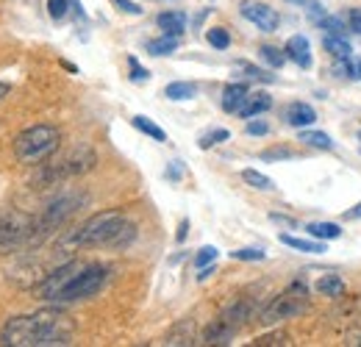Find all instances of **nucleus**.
<instances>
[{
	"label": "nucleus",
	"mask_w": 361,
	"mask_h": 347,
	"mask_svg": "<svg viewBox=\"0 0 361 347\" xmlns=\"http://www.w3.org/2000/svg\"><path fill=\"white\" fill-rule=\"evenodd\" d=\"M73 339V322L67 314L56 308H42L37 314L14 317L0 331V345L8 347H50L70 345Z\"/></svg>",
	"instance_id": "obj_1"
},
{
	"label": "nucleus",
	"mask_w": 361,
	"mask_h": 347,
	"mask_svg": "<svg viewBox=\"0 0 361 347\" xmlns=\"http://www.w3.org/2000/svg\"><path fill=\"white\" fill-rule=\"evenodd\" d=\"M136 239V225L123 212H100L81 222V228L70 231L59 250H78V248H128Z\"/></svg>",
	"instance_id": "obj_2"
},
{
	"label": "nucleus",
	"mask_w": 361,
	"mask_h": 347,
	"mask_svg": "<svg viewBox=\"0 0 361 347\" xmlns=\"http://www.w3.org/2000/svg\"><path fill=\"white\" fill-rule=\"evenodd\" d=\"M59 142H61V133L53 126H31L23 133L14 136V156L20 164L25 167H34V164H42L47 162L56 150H59Z\"/></svg>",
	"instance_id": "obj_3"
},
{
	"label": "nucleus",
	"mask_w": 361,
	"mask_h": 347,
	"mask_svg": "<svg viewBox=\"0 0 361 347\" xmlns=\"http://www.w3.org/2000/svg\"><path fill=\"white\" fill-rule=\"evenodd\" d=\"M34 242H39L37 217L17 209H0V253H11Z\"/></svg>",
	"instance_id": "obj_4"
},
{
	"label": "nucleus",
	"mask_w": 361,
	"mask_h": 347,
	"mask_svg": "<svg viewBox=\"0 0 361 347\" xmlns=\"http://www.w3.org/2000/svg\"><path fill=\"white\" fill-rule=\"evenodd\" d=\"M109 275H111V269L106 264H81V269L70 278V284L61 289V295L56 298V303L87 300V298L97 295L109 284Z\"/></svg>",
	"instance_id": "obj_5"
},
{
	"label": "nucleus",
	"mask_w": 361,
	"mask_h": 347,
	"mask_svg": "<svg viewBox=\"0 0 361 347\" xmlns=\"http://www.w3.org/2000/svg\"><path fill=\"white\" fill-rule=\"evenodd\" d=\"M309 308V289L306 284H292L286 292H281L278 298H272L270 303L259 311V322L262 325H275V322H283L289 317H298Z\"/></svg>",
	"instance_id": "obj_6"
},
{
	"label": "nucleus",
	"mask_w": 361,
	"mask_h": 347,
	"mask_svg": "<svg viewBox=\"0 0 361 347\" xmlns=\"http://www.w3.org/2000/svg\"><path fill=\"white\" fill-rule=\"evenodd\" d=\"M84 203H87V195H61V197H56L45 209V214L37 217V233H39V239H45L47 233H53L56 228H61Z\"/></svg>",
	"instance_id": "obj_7"
},
{
	"label": "nucleus",
	"mask_w": 361,
	"mask_h": 347,
	"mask_svg": "<svg viewBox=\"0 0 361 347\" xmlns=\"http://www.w3.org/2000/svg\"><path fill=\"white\" fill-rule=\"evenodd\" d=\"M78 269H81V264H78V261H67V264H61L59 269H53L45 281L39 284V298L56 303V298L61 295V289L70 284V278H73Z\"/></svg>",
	"instance_id": "obj_8"
},
{
	"label": "nucleus",
	"mask_w": 361,
	"mask_h": 347,
	"mask_svg": "<svg viewBox=\"0 0 361 347\" xmlns=\"http://www.w3.org/2000/svg\"><path fill=\"white\" fill-rule=\"evenodd\" d=\"M92 164H94V153L92 150H75L73 156H67L64 162H59V164H53L50 170L45 173V181H56V178H67V175H78V173H87L92 170Z\"/></svg>",
	"instance_id": "obj_9"
},
{
	"label": "nucleus",
	"mask_w": 361,
	"mask_h": 347,
	"mask_svg": "<svg viewBox=\"0 0 361 347\" xmlns=\"http://www.w3.org/2000/svg\"><path fill=\"white\" fill-rule=\"evenodd\" d=\"M239 11H242V17L245 20H250L259 31H264V34H270V31H275L278 28V11L275 8H270L267 3H259V0H245L242 6H239Z\"/></svg>",
	"instance_id": "obj_10"
},
{
	"label": "nucleus",
	"mask_w": 361,
	"mask_h": 347,
	"mask_svg": "<svg viewBox=\"0 0 361 347\" xmlns=\"http://www.w3.org/2000/svg\"><path fill=\"white\" fill-rule=\"evenodd\" d=\"M283 120H286L292 128H309V126H314L317 123V111L309 106V103L298 100V103H289V106H286Z\"/></svg>",
	"instance_id": "obj_11"
},
{
	"label": "nucleus",
	"mask_w": 361,
	"mask_h": 347,
	"mask_svg": "<svg viewBox=\"0 0 361 347\" xmlns=\"http://www.w3.org/2000/svg\"><path fill=\"white\" fill-rule=\"evenodd\" d=\"M283 53H286V59H292L298 67H303V70L312 67V44H309V39H306L303 34H295V37L286 42Z\"/></svg>",
	"instance_id": "obj_12"
},
{
	"label": "nucleus",
	"mask_w": 361,
	"mask_h": 347,
	"mask_svg": "<svg viewBox=\"0 0 361 347\" xmlns=\"http://www.w3.org/2000/svg\"><path fill=\"white\" fill-rule=\"evenodd\" d=\"M270 106H272V97L267 95V92H253V95H247V97H245V103H242V109H239L236 114H239V117H245V120H250V117L264 114Z\"/></svg>",
	"instance_id": "obj_13"
},
{
	"label": "nucleus",
	"mask_w": 361,
	"mask_h": 347,
	"mask_svg": "<svg viewBox=\"0 0 361 347\" xmlns=\"http://www.w3.org/2000/svg\"><path fill=\"white\" fill-rule=\"evenodd\" d=\"M233 334H236V328H231L223 317H217V319H214V322L206 328L203 342H206V345H231Z\"/></svg>",
	"instance_id": "obj_14"
},
{
	"label": "nucleus",
	"mask_w": 361,
	"mask_h": 347,
	"mask_svg": "<svg viewBox=\"0 0 361 347\" xmlns=\"http://www.w3.org/2000/svg\"><path fill=\"white\" fill-rule=\"evenodd\" d=\"M247 95H250V92H247L245 84H228V87L223 89V111L236 114V111L242 109V103H245Z\"/></svg>",
	"instance_id": "obj_15"
},
{
	"label": "nucleus",
	"mask_w": 361,
	"mask_h": 347,
	"mask_svg": "<svg viewBox=\"0 0 361 347\" xmlns=\"http://www.w3.org/2000/svg\"><path fill=\"white\" fill-rule=\"evenodd\" d=\"M159 28L167 37H180L186 31V14L183 11H164V14H159Z\"/></svg>",
	"instance_id": "obj_16"
},
{
	"label": "nucleus",
	"mask_w": 361,
	"mask_h": 347,
	"mask_svg": "<svg viewBox=\"0 0 361 347\" xmlns=\"http://www.w3.org/2000/svg\"><path fill=\"white\" fill-rule=\"evenodd\" d=\"M322 44H325V50H328L336 61L353 56V47H350V42L345 39V34H325V37H322Z\"/></svg>",
	"instance_id": "obj_17"
},
{
	"label": "nucleus",
	"mask_w": 361,
	"mask_h": 347,
	"mask_svg": "<svg viewBox=\"0 0 361 347\" xmlns=\"http://www.w3.org/2000/svg\"><path fill=\"white\" fill-rule=\"evenodd\" d=\"M281 245L300 250V253H325V242H312V239H300L292 233H281Z\"/></svg>",
	"instance_id": "obj_18"
},
{
	"label": "nucleus",
	"mask_w": 361,
	"mask_h": 347,
	"mask_svg": "<svg viewBox=\"0 0 361 347\" xmlns=\"http://www.w3.org/2000/svg\"><path fill=\"white\" fill-rule=\"evenodd\" d=\"M300 142L309 145V147H317V150H334V139L322 130H309L300 128Z\"/></svg>",
	"instance_id": "obj_19"
},
{
	"label": "nucleus",
	"mask_w": 361,
	"mask_h": 347,
	"mask_svg": "<svg viewBox=\"0 0 361 347\" xmlns=\"http://www.w3.org/2000/svg\"><path fill=\"white\" fill-rule=\"evenodd\" d=\"M306 231H309L314 239H322V242H328V239H339V236H342V228H339L336 222H309Z\"/></svg>",
	"instance_id": "obj_20"
},
{
	"label": "nucleus",
	"mask_w": 361,
	"mask_h": 347,
	"mask_svg": "<svg viewBox=\"0 0 361 347\" xmlns=\"http://www.w3.org/2000/svg\"><path fill=\"white\" fill-rule=\"evenodd\" d=\"M317 292L325 295V298H342L345 284H342L339 275H322V278L317 281Z\"/></svg>",
	"instance_id": "obj_21"
},
{
	"label": "nucleus",
	"mask_w": 361,
	"mask_h": 347,
	"mask_svg": "<svg viewBox=\"0 0 361 347\" xmlns=\"http://www.w3.org/2000/svg\"><path fill=\"white\" fill-rule=\"evenodd\" d=\"M131 123H134V128H136V130L147 133L150 139H156V142H167V133H164V130L159 128V126H156V123H153L150 117H142V114H139V117H134Z\"/></svg>",
	"instance_id": "obj_22"
},
{
	"label": "nucleus",
	"mask_w": 361,
	"mask_h": 347,
	"mask_svg": "<svg viewBox=\"0 0 361 347\" xmlns=\"http://www.w3.org/2000/svg\"><path fill=\"white\" fill-rule=\"evenodd\" d=\"M195 95H197V87L186 84V81H176L164 89V97H170V100H192Z\"/></svg>",
	"instance_id": "obj_23"
},
{
	"label": "nucleus",
	"mask_w": 361,
	"mask_h": 347,
	"mask_svg": "<svg viewBox=\"0 0 361 347\" xmlns=\"http://www.w3.org/2000/svg\"><path fill=\"white\" fill-rule=\"evenodd\" d=\"M176 47H178V37H167L164 34L161 39H150L147 42V53L150 56H170Z\"/></svg>",
	"instance_id": "obj_24"
},
{
	"label": "nucleus",
	"mask_w": 361,
	"mask_h": 347,
	"mask_svg": "<svg viewBox=\"0 0 361 347\" xmlns=\"http://www.w3.org/2000/svg\"><path fill=\"white\" fill-rule=\"evenodd\" d=\"M242 178H245V183H250V186L259 189V192H272V189H275V183H272L264 173H259V170H245Z\"/></svg>",
	"instance_id": "obj_25"
},
{
	"label": "nucleus",
	"mask_w": 361,
	"mask_h": 347,
	"mask_svg": "<svg viewBox=\"0 0 361 347\" xmlns=\"http://www.w3.org/2000/svg\"><path fill=\"white\" fill-rule=\"evenodd\" d=\"M228 136H231V133H228L226 128L206 130V133H203V136H200V139H197V145H200V147H203V150H209V147H214V145H220V142H226Z\"/></svg>",
	"instance_id": "obj_26"
},
{
	"label": "nucleus",
	"mask_w": 361,
	"mask_h": 347,
	"mask_svg": "<svg viewBox=\"0 0 361 347\" xmlns=\"http://www.w3.org/2000/svg\"><path fill=\"white\" fill-rule=\"evenodd\" d=\"M259 56H262L270 67H283V61H286V53H281V50L272 47V44H262V47H259Z\"/></svg>",
	"instance_id": "obj_27"
},
{
	"label": "nucleus",
	"mask_w": 361,
	"mask_h": 347,
	"mask_svg": "<svg viewBox=\"0 0 361 347\" xmlns=\"http://www.w3.org/2000/svg\"><path fill=\"white\" fill-rule=\"evenodd\" d=\"M206 39H209V44H212V47H217V50H226L228 44H231V34H228L226 28H209Z\"/></svg>",
	"instance_id": "obj_28"
},
{
	"label": "nucleus",
	"mask_w": 361,
	"mask_h": 347,
	"mask_svg": "<svg viewBox=\"0 0 361 347\" xmlns=\"http://www.w3.org/2000/svg\"><path fill=\"white\" fill-rule=\"evenodd\" d=\"M239 70H242V73H247L245 78H250V81H264V84H272V81H275V75H270L267 70H259V67H253V64H245V61L239 64Z\"/></svg>",
	"instance_id": "obj_29"
},
{
	"label": "nucleus",
	"mask_w": 361,
	"mask_h": 347,
	"mask_svg": "<svg viewBox=\"0 0 361 347\" xmlns=\"http://www.w3.org/2000/svg\"><path fill=\"white\" fill-rule=\"evenodd\" d=\"M217 256H220V250L214 248V245H206V248H200L197 250V256H195V267H209V264H214L217 261Z\"/></svg>",
	"instance_id": "obj_30"
},
{
	"label": "nucleus",
	"mask_w": 361,
	"mask_h": 347,
	"mask_svg": "<svg viewBox=\"0 0 361 347\" xmlns=\"http://www.w3.org/2000/svg\"><path fill=\"white\" fill-rule=\"evenodd\" d=\"M70 11V0H47V14L50 20H64Z\"/></svg>",
	"instance_id": "obj_31"
},
{
	"label": "nucleus",
	"mask_w": 361,
	"mask_h": 347,
	"mask_svg": "<svg viewBox=\"0 0 361 347\" xmlns=\"http://www.w3.org/2000/svg\"><path fill=\"white\" fill-rule=\"evenodd\" d=\"M231 259L236 261H264V250L259 248H242V250H233Z\"/></svg>",
	"instance_id": "obj_32"
},
{
	"label": "nucleus",
	"mask_w": 361,
	"mask_h": 347,
	"mask_svg": "<svg viewBox=\"0 0 361 347\" xmlns=\"http://www.w3.org/2000/svg\"><path fill=\"white\" fill-rule=\"evenodd\" d=\"M128 67H131V81H134V84H145V81L150 78V73H147V70H145V67L136 61L134 56L128 59Z\"/></svg>",
	"instance_id": "obj_33"
},
{
	"label": "nucleus",
	"mask_w": 361,
	"mask_h": 347,
	"mask_svg": "<svg viewBox=\"0 0 361 347\" xmlns=\"http://www.w3.org/2000/svg\"><path fill=\"white\" fill-rule=\"evenodd\" d=\"M253 345L259 347H270V345H289V336L286 334H270V336H259Z\"/></svg>",
	"instance_id": "obj_34"
},
{
	"label": "nucleus",
	"mask_w": 361,
	"mask_h": 347,
	"mask_svg": "<svg viewBox=\"0 0 361 347\" xmlns=\"http://www.w3.org/2000/svg\"><path fill=\"white\" fill-rule=\"evenodd\" d=\"M319 28H325L328 34H342V31H345V23H342L339 17H328V14H325V20L319 23Z\"/></svg>",
	"instance_id": "obj_35"
},
{
	"label": "nucleus",
	"mask_w": 361,
	"mask_h": 347,
	"mask_svg": "<svg viewBox=\"0 0 361 347\" xmlns=\"http://www.w3.org/2000/svg\"><path fill=\"white\" fill-rule=\"evenodd\" d=\"M306 6H309V8H306V11H309V17H312L317 25H319V23L325 20V8H322L317 0H306Z\"/></svg>",
	"instance_id": "obj_36"
},
{
	"label": "nucleus",
	"mask_w": 361,
	"mask_h": 347,
	"mask_svg": "<svg viewBox=\"0 0 361 347\" xmlns=\"http://www.w3.org/2000/svg\"><path fill=\"white\" fill-rule=\"evenodd\" d=\"M114 6L120 8V11H126V14H142V8L131 3V0H114Z\"/></svg>",
	"instance_id": "obj_37"
},
{
	"label": "nucleus",
	"mask_w": 361,
	"mask_h": 347,
	"mask_svg": "<svg viewBox=\"0 0 361 347\" xmlns=\"http://www.w3.org/2000/svg\"><path fill=\"white\" fill-rule=\"evenodd\" d=\"M247 133H250V136H264V133H267V130H270V126H267V123H247Z\"/></svg>",
	"instance_id": "obj_38"
},
{
	"label": "nucleus",
	"mask_w": 361,
	"mask_h": 347,
	"mask_svg": "<svg viewBox=\"0 0 361 347\" xmlns=\"http://www.w3.org/2000/svg\"><path fill=\"white\" fill-rule=\"evenodd\" d=\"M348 23H350V28L361 34V8H350V14H348Z\"/></svg>",
	"instance_id": "obj_39"
},
{
	"label": "nucleus",
	"mask_w": 361,
	"mask_h": 347,
	"mask_svg": "<svg viewBox=\"0 0 361 347\" xmlns=\"http://www.w3.org/2000/svg\"><path fill=\"white\" fill-rule=\"evenodd\" d=\"M264 159L270 162V159H292V153L289 150H270V153H264Z\"/></svg>",
	"instance_id": "obj_40"
},
{
	"label": "nucleus",
	"mask_w": 361,
	"mask_h": 347,
	"mask_svg": "<svg viewBox=\"0 0 361 347\" xmlns=\"http://www.w3.org/2000/svg\"><path fill=\"white\" fill-rule=\"evenodd\" d=\"M345 219H361V203H356L353 209L345 212Z\"/></svg>",
	"instance_id": "obj_41"
},
{
	"label": "nucleus",
	"mask_w": 361,
	"mask_h": 347,
	"mask_svg": "<svg viewBox=\"0 0 361 347\" xmlns=\"http://www.w3.org/2000/svg\"><path fill=\"white\" fill-rule=\"evenodd\" d=\"M167 178H173V181H178V178H180V162H173V167L167 170Z\"/></svg>",
	"instance_id": "obj_42"
},
{
	"label": "nucleus",
	"mask_w": 361,
	"mask_h": 347,
	"mask_svg": "<svg viewBox=\"0 0 361 347\" xmlns=\"http://www.w3.org/2000/svg\"><path fill=\"white\" fill-rule=\"evenodd\" d=\"M186 231H189V222L183 219V222H180V228H178V236H176L178 242H183V239H186Z\"/></svg>",
	"instance_id": "obj_43"
},
{
	"label": "nucleus",
	"mask_w": 361,
	"mask_h": 347,
	"mask_svg": "<svg viewBox=\"0 0 361 347\" xmlns=\"http://www.w3.org/2000/svg\"><path fill=\"white\" fill-rule=\"evenodd\" d=\"M6 95H8V84H0V100H3Z\"/></svg>",
	"instance_id": "obj_44"
},
{
	"label": "nucleus",
	"mask_w": 361,
	"mask_h": 347,
	"mask_svg": "<svg viewBox=\"0 0 361 347\" xmlns=\"http://www.w3.org/2000/svg\"><path fill=\"white\" fill-rule=\"evenodd\" d=\"M289 3H300V0H289Z\"/></svg>",
	"instance_id": "obj_45"
},
{
	"label": "nucleus",
	"mask_w": 361,
	"mask_h": 347,
	"mask_svg": "<svg viewBox=\"0 0 361 347\" xmlns=\"http://www.w3.org/2000/svg\"><path fill=\"white\" fill-rule=\"evenodd\" d=\"M359 136H361V133H359Z\"/></svg>",
	"instance_id": "obj_46"
}]
</instances>
